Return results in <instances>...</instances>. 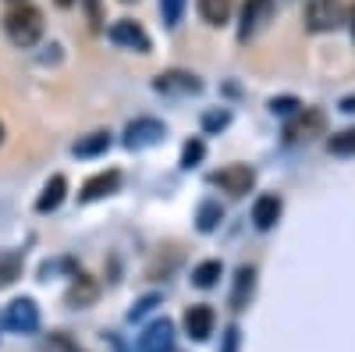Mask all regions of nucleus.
Listing matches in <instances>:
<instances>
[{"mask_svg": "<svg viewBox=\"0 0 355 352\" xmlns=\"http://www.w3.org/2000/svg\"><path fill=\"white\" fill-rule=\"evenodd\" d=\"M43 28H46L43 25V11L33 8V4H18L4 18V33H8V40L15 47H36L40 36H43Z\"/></svg>", "mask_w": 355, "mask_h": 352, "instance_id": "obj_1", "label": "nucleus"}, {"mask_svg": "<svg viewBox=\"0 0 355 352\" xmlns=\"http://www.w3.org/2000/svg\"><path fill=\"white\" fill-rule=\"evenodd\" d=\"M323 132H327V114H323L320 107H302L284 128L288 142H309V139H316Z\"/></svg>", "mask_w": 355, "mask_h": 352, "instance_id": "obj_2", "label": "nucleus"}, {"mask_svg": "<svg viewBox=\"0 0 355 352\" xmlns=\"http://www.w3.org/2000/svg\"><path fill=\"white\" fill-rule=\"evenodd\" d=\"M157 93H171V97H192V93H202V82L199 75L192 72H182V68H171V72H160L153 78Z\"/></svg>", "mask_w": 355, "mask_h": 352, "instance_id": "obj_3", "label": "nucleus"}, {"mask_svg": "<svg viewBox=\"0 0 355 352\" xmlns=\"http://www.w3.org/2000/svg\"><path fill=\"white\" fill-rule=\"evenodd\" d=\"M214 185H220L227 196H245L256 185V171L249 164H227L214 174Z\"/></svg>", "mask_w": 355, "mask_h": 352, "instance_id": "obj_4", "label": "nucleus"}, {"mask_svg": "<svg viewBox=\"0 0 355 352\" xmlns=\"http://www.w3.org/2000/svg\"><path fill=\"white\" fill-rule=\"evenodd\" d=\"M341 18V0H306V28L309 33H331Z\"/></svg>", "mask_w": 355, "mask_h": 352, "instance_id": "obj_5", "label": "nucleus"}, {"mask_svg": "<svg viewBox=\"0 0 355 352\" xmlns=\"http://www.w3.org/2000/svg\"><path fill=\"white\" fill-rule=\"evenodd\" d=\"M167 135V128L157 121V117H135V121L125 128V146L128 150H146V146H157Z\"/></svg>", "mask_w": 355, "mask_h": 352, "instance_id": "obj_6", "label": "nucleus"}, {"mask_svg": "<svg viewBox=\"0 0 355 352\" xmlns=\"http://www.w3.org/2000/svg\"><path fill=\"white\" fill-rule=\"evenodd\" d=\"M110 40H114L117 47L135 50V53H150V36H146V28H142L139 22H132V18H117V22L110 25Z\"/></svg>", "mask_w": 355, "mask_h": 352, "instance_id": "obj_7", "label": "nucleus"}, {"mask_svg": "<svg viewBox=\"0 0 355 352\" xmlns=\"http://www.w3.org/2000/svg\"><path fill=\"white\" fill-rule=\"evenodd\" d=\"M4 324L18 335H33L40 328V306L33 299H15L4 313Z\"/></svg>", "mask_w": 355, "mask_h": 352, "instance_id": "obj_8", "label": "nucleus"}, {"mask_svg": "<svg viewBox=\"0 0 355 352\" xmlns=\"http://www.w3.org/2000/svg\"><path fill=\"white\" fill-rule=\"evenodd\" d=\"M270 11H274V0H245V8H242V25H239V40H242V43L252 40L259 28H263V22L270 18Z\"/></svg>", "mask_w": 355, "mask_h": 352, "instance_id": "obj_9", "label": "nucleus"}, {"mask_svg": "<svg viewBox=\"0 0 355 352\" xmlns=\"http://www.w3.org/2000/svg\"><path fill=\"white\" fill-rule=\"evenodd\" d=\"M171 349H174L171 320H153V324L139 335V352H171Z\"/></svg>", "mask_w": 355, "mask_h": 352, "instance_id": "obj_10", "label": "nucleus"}, {"mask_svg": "<svg viewBox=\"0 0 355 352\" xmlns=\"http://www.w3.org/2000/svg\"><path fill=\"white\" fill-rule=\"evenodd\" d=\"M117 185H121V171H100V174H93V178H89V182L82 185L78 199H82V203H93V199H103V196L117 192Z\"/></svg>", "mask_w": 355, "mask_h": 352, "instance_id": "obj_11", "label": "nucleus"}, {"mask_svg": "<svg viewBox=\"0 0 355 352\" xmlns=\"http://www.w3.org/2000/svg\"><path fill=\"white\" fill-rule=\"evenodd\" d=\"M281 196L277 192H266V196H259L256 203H252V221H256V228L259 231H270L274 224H277V217H281Z\"/></svg>", "mask_w": 355, "mask_h": 352, "instance_id": "obj_12", "label": "nucleus"}, {"mask_svg": "<svg viewBox=\"0 0 355 352\" xmlns=\"http://www.w3.org/2000/svg\"><path fill=\"white\" fill-rule=\"evenodd\" d=\"M185 331H189V338L206 342V338L214 335V310H210V306H192V310H185Z\"/></svg>", "mask_w": 355, "mask_h": 352, "instance_id": "obj_13", "label": "nucleus"}, {"mask_svg": "<svg viewBox=\"0 0 355 352\" xmlns=\"http://www.w3.org/2000/svg\"><path fill=\"white\" fill-rule=\"evenodd\" d=\"M64 192H68V178H64V174H53V178L43 185L40 199H36V210H40V214H50V210H57V207L64 203Z\"/></svg>", "mask_w": 355, "mask_h": 352, "instance_id": "obj_14", "label": "nucleus"}, {"mask_svg": "<svg viewBox=\"0 0 355 352\" xmlns=\"http://www.w3.org/2000/svg\"><path fill=\"white\" fill-rule=\"evenodd\" d=\"M252 288H256V271L252 267H239V274H234V292H231V306L245 310L249 299H252Z\"/></svg>", "mask_w": 355, "mask_h": 352, "instance_id": "obj_15", "label": "nucleus"}, {"mask_svg": "<svg viewBox=\"0 0 355 352\" xmlns=\"http://www.w3.org/2000/svg\"><path fill=\"white\" fill-rule=\"evenodd\" d=\"M21 267H25V256L18 249H4L0 253V288H8L21 278Z\"/></svg>", "mask_w": 355, "mask_h": 352, "instance_id": "obj_16", "label": "nucleus"}, {"mask_svg": "<svg viewBox=\"0 0 355 352\" xmlns=\"http://www.w3.org/2000/svg\"><path fill=\"white\" fill-rule=\"evenodd\" d=\"M96 292H100V288H96V281H93V278L75 274V285L68 288V306H78V310H82V306H89V303L96 299Z\"/></svg>", "mask_w": 355, "mask_h": 352, "instance_id": "obj_17", "label": "nucleus"}, {"mask_svg": "<svg viewBox=\"0 0 355 352\" xmlns=\"http://www.w3.org/2000/svg\"><path fill=\"white\" fill-rule=\"evenodd\" d=\"M234 11V0H199V15L206 25H224Z\"/></svg>", "mask_w": 355, "mask_h": 352, "instance_id": "obj_18", "label": "nucleus"}, {"mask_svg": "<svg viewBox=\"0 0 355 352\" xmlns=\"http://www.w3.org/2000/svg\"><path fill=\"white\" fill-rule=\"evenodd\" d=\"M107 146H110V132H93V135L75 142V157H96V153L107 150Z\"/></svg>", "mask_w": 355, "mask_h": 352, "instance_id": "obj_19", "label": "nucleus"}, {"mask_svg": "<svg viewBox=\"0 0 355 352\" xmlns=\"http://www.w3.org/2000/svg\"><path fill=\"white\" fill-rule=\"evenodd\" d=\"M220 260H206V263H199V267L192 271V281L199 285V288H210V285H217V278H220Z\"/></svg>", "mask_w": 355, "mask_h": 352, "instance_id": "obj_20", "label": "nucleus"}, {"mask_svg": "<svg viewBox=\"0 0 355 352\" xmlns=\"http://www.w3.org/2000/svg\"><path fill=\"white\" fill-rule=\"evenodd\" d=\"M331 153H341V157H352L355 153V128H345L338 135H331Z\"/></svg>", "mask_w": 355, "mask_h": 352, "instance_id": "obj_21", "label": "nucleus"}, {"mask_svg": "<svg viewBox=\"0 0 355 352\" xmlns=\"http://www.w3.org/2000/svg\"><path fill=\"white\" fill-rule=\"evenodd\" d=\"M43 349H46V352H85V349H82L78 342H71L64 331H53V335L43 342Z\"/></svg>", "mask_w": 355, "mask_h": 352, "instance_id": "obj_22", "label": "nucleus"}, {"mask_svg": "<svg viewBox=\"0 0 355 352\" xmlns=\"http://www.w3.org/2000/svg\"><path fill=\"white\" fill-rule=\"evenodd\" d=\"M220 217H224L220 203H202V207H199V231H214Z\"/></svg>", "mask_w": 355, "mask_h": 352, "instance_id": "obj_23", "label": "nucleus"}, {"mask_svg": "<svg viewBox=\"0 0 355 352\" xmlns=\"http://www.w3.org/2000/svg\"><path fill=\"white\" fill-rule=\"evenodd\" d=\"M182 11H185V0H160V15H164V25L174 28L182 22Z\"/></svg>", "mask_w": 355, "mask_h": 352, "instance_id": "obj_24", "label": "nucleus"}, {"mask_svg": "<svg viewBox=\"0 0 355 352\" xmlns=\"http://www.w3.org/2000/svg\"><path fill=\"white\" fill-rule=\"evenodd\" d=\"M202 153H206L202 139H189V142H185V150H182V167H196V164L202 160Z\"/></svg>", "mask_w": 355, "mask_h": 352, "instance_id": "obj_25", "label": "nucleus"}, {"mask_svg": "<svg viewBox=\"0 0 355 352\" xmlns=\"http://www.w3.org/2000/svg\"><path fill=\"white\" fill-rule=\"evenodd\" d=\"M295 107H299V103H295L291 97H281V100L274 97V100H270V110H274V114H288V110H295Z\"/></svg>", "mask_w": 355, "mask_h": 352, "instance_id": "obj_26", "label": "nucleus"}, {"mask_svg": "<svg viewBox=\"0 0 355 352\" xmlns=\"http://www.w3.org/2000/svg\"><path fill=\"white\" fill-rule=\"evenodd\" d=\"M220 352H239V328H227L224 331V349Z\"/></svg>", "mask_w": 355, "mask_h": 352, "instance_id": "obj_27", "label": "nucleus"}, {"mask_svg": "<svg viewBox=\"0 0 355 352\" xmlns=\"http://www.w3.org/2000/svg\"><path fill=\"white\" fill-rule=\"evenodd\" d=\"M231 121V114L227 110H220V114H206V128H224Z\"/></svg>", "mask_w": 355, "mask_h": 352, "instance_id": "obj_28", "label": "nucleus"}, {"mask_svg": "<svg viewBox=\"0 0 355 352\" xmlns=\"http://www.w3.org/2000/svg\"><path fill=\"white\" fill-rule=\"evenodd\" d=\"M153 303H157V296H146V299H139V306H135V310H132L128 317H132V320H135V317H142V313H146V310H150Z\"/></svg>", "mask_w": 355, "mask_h": 352, "instance_id": "obj_29", "label": "nucleus"}, {"mask_svg": "<svg viewBox=\"0 0 355 352\" xmlns=\"http://www.w3.org/2000/svg\"><path fill=\"white\" fill-rule=\"evenodd\" d=\"M57 4H61V8H71V4H75V0H57Z\"/></svg>", "mask_w": 355, "mask_h": 352, "instance_id": "obj_30", "label": "nucleus"}, {"mask_svg": "<svg viewBox=\"0 0 355 352\" xmlns=\"http://www.w3.org/2000/svg\"><path fill=\"white\" fill-rule=\"evenodd\" d=\"M0 146H4V121H0Z\"/></svg>", "mask_w": 355, "mask_h": 352, "instance_id": "obj_31", "label": "nucleus"}, {"mask_svg": "<svg viewBox=\"0 0 355 352\" xmlns=\"http://www.w3.org/2000/svg\"><path fill=\"white\" fill-rule=\"evenodd\" d=\"M121 4H135V0H121Z\"/></svg>", "mask_w": 355, "mask_h": 352, "instance_id": "obj_32", "label": "nucleus"}, {"mask_svg": "<svg viewBox=\"0 0 355 352\" xmlns=\"http://www.w3.org/2000/svg\"><path fill=\"white\" fill-rule=\"evenodd\" d=\"M18 4H21V0H15V8H18Z\"/></svg>", "mask_w": 355, "mask_h": 352, "instance_id": "obj_33", "label": "nucleus"}]
</instances>
